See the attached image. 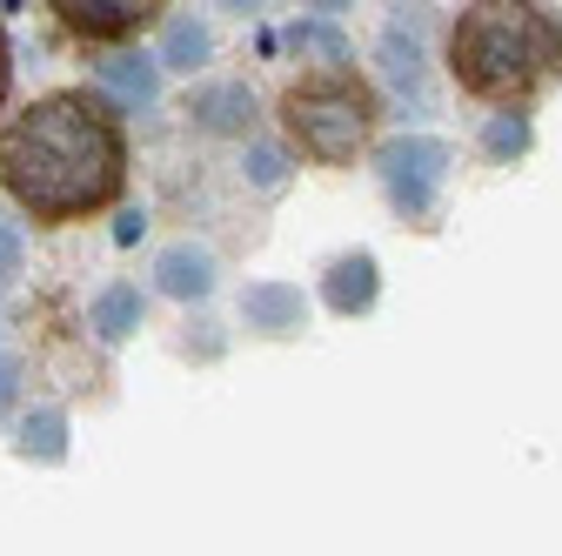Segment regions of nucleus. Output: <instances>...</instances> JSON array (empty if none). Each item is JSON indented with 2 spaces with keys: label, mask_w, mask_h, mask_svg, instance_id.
<instances>
[{
  "label": "nucleus",
  "mask_w": 562,
  "mask_h": 556,
  "mask_svg": "<svg viewBox=\"0 0 562 556\" xmlns=\"http://www.w3.org/2000/svg\"><path fill=\"white\" fill-rule=\"evenodd\" d=\"M0 188H8L41 229H67L108 215L127 188V134L121 114L88 94L60 88L21 108L0 134Z\"/></svg>",
  "instance_id": "f257e3e1"
},
{
  "label": "nucleus",
  "mask_w": 562,
  "mask_h": 556,
  "mask_svg": "<svg viewBox=\"0 0 562 556\" xmlns=\"http://www.w3.org/2000/svg\"><path fill=\"white\" fill-rule=\"evenodd\" d=\"M449 81L482 108H529L562 81L555 0H462L449 21Z\"/></svg>",
  "instance_id": "f03ea898"
},
{
  "label": "nucleus",
  "mask_w": 562,
  "mask_h": 556,
  "mask_svg": "<svg viewBox=\"0 0 562 556\" xmlns=\"http://www.w3.org/2000/svg\"><path fill=\"white\" fill-rule=\"evenodd\" d=\"M281 142L315 168H356L375 148L382 127V94L369 75H356V60H322L308 75H295L274 101Z\"/></svg>",
  "instance_id": "7ed1b4c3"
},
{
  "label": "nucleus",
  "mask_w": 562,
  "mask_h": 556,
  "mask_svg": "<svg viewBox=\"0 0 562 556\" xmlns=\"http://www.w3.org/2000/svg\"><path fill=\"white\" fill-rule=\"evenodd\" d=\"M375 175H382V194L402 222L415 229H429L436 222V194L449 181V148L429 142V134H402V142H389L375 155Z\"/></svg>",
  "instance_id": "20e7f679"
},
{
  "label": "nucleus",
  "mask_w": 562,
  "mask_h": 556,
  "mask_svg": "<svg viewBox=\"0 0 562 556\" xmlns=\"http://www.w3.org/2000/svg\"><path fill=\"white\" fill-rule=\"evenodd\" d=\"M47 8H54V21L75 41L114 47V41H134L140 27H155L168 14V0H47Z\"/></svg>",
  "instance_id": "39448f33"
},
{
  "label": "nucleus",
  "mask_w": 562,
  "mask_h": 556,
  "mask_svg": "<svg viewBox=\"0 0 562 556\" xmlns=\"http://www.w3.org/2000/svg\"><path fill=\"white\" fill-rule=\"evenodd\" d=\"M429 27H436V14L422 8V0L395 8L389 27H382V81L402 101H422V75H429Z\"/></svg>",
  "instance_id": "423d86ee"
},
{
  "label": "nucleus",
  "mask_w": 562,
  "mask_h": 556,
  "mask_svg": "<svg viewBox=\"0 0 562 556\" xmlns=\"http://www.w3.org/2000/svg\"><path fill=\"white\" fill-rule=\"evenodd\" d=\"M188 121H194L201 134H235V142H255L261 108H255V94H248L241 81H215V88L188 94Z\"/></svg>",
  "instance_id": "0eeeda50"
},
{
  "label": "nucleus",
  "mask_w": 562,
  "mask_h": 556,
  "mask_svg": "<svg viewBox=\"0 0 562 556\" xmlns=\"http://www.w3.org/2000/svg\"><path fill=\"white\" fill-rule=\"evenodd\" d=\"M375 296H382V268H375V255H369V248L335 255V262H328V275H322V302H328L335 315H369V309H375Z\"/></svg>",
  "instance_id": "6e6552de"
},
{
  "label": "nucleus",
  "mask_w": 562,
  "mask_h": 556,
  "mask_svg": "<svg viewBox=\"0 0 562 556\" xmlns=\"http://www.w3.org/2000/svg\"><path fill=\"white\" fill-rule=\"evenodd\" d=\"M302 315H308V302H302L295 282H255V289H241V322L255 335H295Z\"/></svg>",
  "instance_id": "1a4fd4ad"
},
{
  "label": "nucleus",
  "mask_w": 562,
  "mask_h": 556,
  "mask_svg": "<svg viewBox=\"0 0 562 556\" xmlns=\"http://www.w3.org/2000/svg\"><path fill=\"white\" fill-rule=\"evenodd\" d=\"M155 282H161V296H175V302H201L207 289H215V255L194 248V242H181V248H168V255L155 262Z\"/></svg>",
  "instance_id": "9d476101"
},
{
  "label": "nucleus",
  "mask_w": 562,
  "mask_h": 556,
  "mask_svg": "<svg viewBox=\"0 0 562 556\" xmlns=\"http://www.w3.org/2000/svg\"><path fill=\"white\" fill-rule=\"evenodd\" d=\"M94 75H101V88H114L127 108H155V101H161V60L108 54V60H94Z\"/></svg>",
  "instance_id": "9b49d317"
},
{
  "label": "nucleus",
  "mask_w": 562,
  "mask_h": 556,
  "mask_svg": "<svg viewBox=\"0 0 562 556\" xmlns=\"http://www.w3.org/2000/svg\"><path fill=\"white\" fill-rule=\"evenodd\" d=\"M207 54H215V34H207L201 21H188V14H175L168 21V34H161V67H175V75H194V67H207Z\"/></svg>",
  "instance_id": "f8f14e48"
},
{
  "label": "nucleus",
  "mask_w": 562,
  "mask_h": 556,
  "mask_svg": "<svg viewBox=\"0 0 562 556\" xmlns=\"http://www.w3.org/2000/svg\"><path fill=\"white\" fill-rule=\"evenodd\" d=\"M134 329H140V289H127V282L101 289V302H94V335H101V342H127Z\"/></svg>",
  "instance_id": "ddd939ff"
},
{
  "label": "nucleus",
  "mask_w": 562,
  "mask_h": 556,
  "mask_svg": "<svg viewBox=\"0 0 562 556\" xmlns=\"http://www.w3.org/2000/svg\"><path fill=\"white\" fill-rule=\"evenodd\" d=\"M21 456H41V463L67 456V415L60 409H34L27 423H21Z\"/></svg>",
  "instance_id": "4468645a"
},
{
  "label": "nucleus",
  "mask_w": 562,
  "mask_h": 556,
  "mask_svg": "<svg viewBox=\"0 0 562 556\" xmlns=\"http://www.w3.org/2000/svg\"><path fill=\"white\" fill-rule=\"evenodd\" d=\"M281 47L315 54V60H348V41H341V27H328V21H295L289 34H281Z\"/></svg>",
  "instance_id": "2eb2a0df"
},
{
  "label": "nucleus",
  "mask_w": 562,
  "mask_h": 556,
  "mask_svg": "<svg viewBox=\"0 0 562 556\" xmlns=\"http://www.w3.org/2000/svg\"><path fill=\"white\" fill-rule=\"evenodd\" d=\"M482 148L496 155V162H516V155L529 148V114H522V108H503L496 121L482 127Z\"/></svg>",
  "instance_id": "dca6fc26"
},
{
  "label": "nucleus",
  "mask_w": 562,
  "mask_h": 556,
  "mask_svg": "<svg viewBox=\"0 0 562 556\" xmlns=\"http://www.w3.org/2000/svg\"><path fill=\"white\" fill-rule=\"evenodd\" d=\"M248 181L255 188H281L289 181V155L281 148H248Z\"/></svg>",
  "instance_id": "f3484780"
},
{
  "label": "nucleus",
  "mask_w": 562,
  "mask_h": 556,
  "mask_svg": "<svg viewBox=\"0 0 562 556\" xmlns=\"http://www.w3.org/2000/svg\"><path fill=\"white\" fill-rule=\"evenodd\" d=\"M14 275H21V229L0 222V282H14Z\"/></svg>",
  "instance_id": "a211bd4d"
},
{
  "label": "nucleus",
  "mask_w": 562,
  "mask_h": 556,
  "mask_svg": "<svg viewBox=\"0 0 562 556\" xmlns=\"http://www.w3.org/2000/svg\"><path fill=\"white\" fill-rule=\"evenodd\" d=\"M14 396H21V363H14L8 349H0V415L14 409Z\"/></svg>",
  "instance_id": "6ab92c4d"
},
{
  "label": "nucleus",
  "mask_w": 562,
  "mask_h": 556,
  "mask_svg": "<svg viewBox=\"0 0 562 556\" xmlns=\"http://www.w3.org/2000/svg\"><path fill=\"white\" fill-rule=\"evenodd\" d=\"M8 81H14V60H8V27H0V101H8Z\"/></svg>",
  "instance_id": "aec40b11"
},
{
  "label": "nucleus",
  "mask_w": 562,
  "mask_h": 556,
  "mask_svg": "<svg viewBox=\"0 0 562 556\" xmlns=\"http://www.w3.org/2000/svg\"><path fill=\"white\" fill-rule=\"evenodd\" d=\"M215 8H228V14H261L268 0H215Z\"/></svg>",
  "instance_id": "412c9836"
},
{
  "label": "nucleus",
  "mask_w": 562,
  "mask_h": 556,
  "mask_svg": "<svg viewBox=\"0 0 562 556\" xmlns=\"http://www.w3.org/2000/svg\"><path fill=\"white\" fill-rule=\"evenodd\" d=\"M308 8H322V14H341V8H348V0H308Z\"/></svg>",
  "instance_id": "4be33fe9"
}]
</instances>
